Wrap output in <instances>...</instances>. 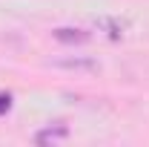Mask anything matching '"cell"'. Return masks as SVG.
<instances>
[{"label":"cell","mask_w":149,"mask_h":147,"mask_svg":"<svg viewBox=\"0 0 149 147\" xmlns=\"http://www.w3.org/2000/svg\"><path fill=\"white\" fill-rule=\"evenodd\" d=\"M52 66L74 69V72H95V69H97V64L89 61V58H63V61H52Z\"/></svg>","instance_id":"1"},{"label":"cell","mask_w":149,"mask_h":147,"mask_svg":"<svg viewBox=\"0 0 149 147\" xmlns=\"http://www.w3.org/2000/svg\"><path fill=\"white\" fill-rule=\"evenodd\" d=\"M52 35H55V40H60V43H89V37H92L89 32H83V29H69V26H60Z\"/></svg>","instance_id":"2"},{"label":"cell","mask_w":149,"mask_h":147,"mask_svg":"<svg viewBox=\"0 0 149 147\" xmlns=\"http://www.w3.org/2000/svg\"><path fill=\"white\" fill-rule=\"evenodd\" d=\"M69 136V127L66 124H55V127H46V130H40L35 136V141L37 144H49V141H63Z\"/></svg>","instance_id":"3"},{"label":"cell","mask_w":149,"mask_h":147,"mask_svg":"<svg viewBox=\"0 0 149 147\" xmlns=\"http://www.w3.org/2000/svg\"><path fill=\"white\" fill-rule=\"evenodd\" d=\"M97 26H100V29H106L109 37H120V35H123V29H126V23L112 20V18H100V20H97Z\"/></svg>","instance_id":"4"},{"label":"cell","mask_w":149,"mask_h":147,"mask_svg":"<svg viewBox=\"0 0 149 147\" xmlns=\"http://www.w3.org/2000/svg\"><path fill=\"white\" fill-rule=\"evenodd\" d=\"M9 107H12V95L9 92H0V112H6Z\"/></svg>","instance_id":"5"}]
</instances>
